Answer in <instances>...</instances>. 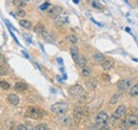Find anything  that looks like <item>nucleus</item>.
Returning <instances> with one entry per match:
<instances>
[{"mask_svg":"<svg viewBox=\"0 0 138 130\" xmlns=\"http://www.w3.org/2000/svg\"><path fill=\"white\" fill-rule=\"evenodd\" d=\"M60 123L62 126H70L71 125V118L68 115H64L60 118Z\"/></svg>","mask_w":138,"mask_h":130,"instance_id":"f3484780","label":"nucleus"},{"mask_svg":"<svg viewBox=\"0 0 138 130\" xmlns=\"http://www.w3.org/2000/svg\"><path fill=\"white\" fill-rule=\"evenodd\" d=\"M119 96H120L119 94H115L114 96H113L112 99H110V101H109V105H115V104H116V103L119 101Z\"/></svg>","mask_w":138,"mask_h":130,"instance_id":"bb28decb","label":"nucleus"},{"mask_svg":"<svg viewBox=\"0 0 138 130\" xmlns=\"http://www.w3.org/2000/svg\"><path fill=\"white\" fill-rule=\"evenodd\" d=\"M35 130H48L49 129V126L47 124H45V123H43V124H38L36 125L34 127Z\"/></svg>","mask_w":138,"mask_h":130,"instance_id":"b1692460","label":"nucleus"},{"mask_svg":"<svg viewBox=\"0 0 138 130\" xmlns=\"http://www.w3.org/2000/svg\"><path fill=\"white\" fill-rule=\"evenodd\" d=\"M101 63V67H102L104 70H106V71L113 69L115 66V61L113 60L112 58H105L102 63Z\"/></svg>","mask_w":138,"mask_h":130,"instance_id":"9b49d317","label":"nucleus"},{"mask_svg":"<svg viewBox=\"0 0 138 130\" xmlns=\"http://www.w3.org/2000/svg\"><path fill=\"white\" fill-rule=\"evenodd\" d=\"M88 3L91 8H94L95 10H102L104 8L103 4L100 2V0H88Z\"/></svg>","mask_w":138,"mask_h":130,"instance_id":"ddd939ff","label":"nucleus"},{"mask_svg":"<svg viewBox=\"0 0 138 130\" xmlns=\"http://www.w3.org/2000/svg\"><path fill=\"white\" fill-rule=\"evenodd\" d=\"M128 94H130V96H132V97L138 96V84L131 87L130 91H128Z\"/></svg>","mask_w":138,"mask_h":130,"instance_id":"a211bd4d","label":"nucleus"},{"mask_svg":"<svg viewBox=\"0 0 138 130\" xmlns=\"http://www.w3.org/2000/svg\"><path fill=\"white\" fill-rule=\"evenodd\" d=\"M133 85V81L131 78H125V79H122L118 83L117 85V88L120 92H124L126 90H130V88Z\"/></svg>","mask_w":138,"mask_h":130,"instance_id":"39448f33","label":"nucleus"},{"mask_svg":"<svg viewBox=\"0 0 138 130\" xmlns=\"http://www.w3.org/2000/svg\"><path fill=\"white\" fill-rule=\"evenodd\" d=\"M8 101H9V103H10L11 105L16 106V105H18V103H19V97H18V95L12 93V94H10L8 96Z\"/></svg>","mask_w":138,"mask_h":130,"instance_id":"2eb2a0df","label":"nucleus"},{"mask_svg":"<svg viewBox=\"0 0 138 130\" xmlns=\"http://www.w3.org/2000/svg\"><path fill=\"white\" fill-rule=\"evenodd\" d=\"M86 63H87L86 57H85V56H80V58H79L76 65H78L80 68H84V67H86Z\"/></svg>","mask_w":138,"mask_h":130,"instance_id":"6ab92c4d","label":"nucleus"},{"mask_svg":"<svg viewBox=\"0 0 138 130\" xmlns=\"http://www.w3.org/2000/svg\"><path fill=\"white\" fill-rule=\"evenodd\" d=\"M45 111L40 108H37V107H33L30 106L27 108L26 111V116L30 118H33V120H38V118H43L45 116Z\"/></svg>","mask_w":138,"mask_h":130,"instance_id":"f257e3e1","label":"nucleus"},{"mask_svg":"<svg viewBox=\"0 0 138 130\" xmlns=\"http://www.w3.org/2000/svg\"><path fill=\"white\" fill-rule=\"evenodd\" d=\"M40 35H42V37L44 38L46 41H49V42H53V40H54V37L51 35L50 33H49L48 31H46V30H44V31L40 33Z\"/></svg>","mask_w":138,"mask_h":130,"instance_id":"dca6fc26","label":"nucleus"},{"mask_svg":"<svg viewBox=\"0 0 138 130\" xmlns=\"http://www.w3.org/2000/svg\"><path fill=\"white\" fill-rule=\"evenodd\" d=\"M92 58H94V60L96 61V63H102L104 59H105V57H104V55H103L102 53H96V54H94Z\"/></svg>","mask_w":138,"mask_h":130,"instance_id":"aec40b11","label":"nucleus"},{"mask_svg":"<svg viewBox=\"0 0 138 130\" xmlns=\"http://www.w3.org/2000/svg\"><path fill=\"white\" fill-rule=\"evenodd\" d=\"M21 54H22V55H24L26 58H30V57H29V55H28V53H27L26 51H24V50H21Z\"/></svg>","mask_w":138,"mask_h":130,"instance_id":"f704fd0d","label":"nucleus"},{"mask_svg":"<svg viewBox=\"0 0 138 130\" xmlns=\"http://www.w3.org/2000/svg\"><path fill=\"white\" fill-rule=\"evenodd\" d=\"M17 129L18 130H29L30 128H29V127H27V126H24V125H18Z\"/></svg>","mask_w":138,"mask_h":130,"instance_id":"473e14b6","label":"nucleus"},{"mask_svg":"<svg viewBox=\"0 0 138 130\" xmlns=\"http://www.w3.org/2000/svg\"><path fill=\"white\" fill-rule=\"evenodd\" d=\"M136 3H137V5H138V0H136Z\"/></svg>","mask_w":138,"mask_h":130,"instance_id":"ea45409f","label":"nucleus"},{"mask_svg":"<svg viewBox=\"0 0 138 130\" xmlns=\"http://www.w3.org/2000/svg\"><path fill=\"white\" fill-rule=\"evenodd\" d=\"M44 30H45V27H44V23H43V22H38L34 28H33V31H34L35 33H42Z\"/></svg>","mask_w":138,"mask_h":130,"instance_id":"4be33fe9","label":"nucleus"},{"mask_svg":"<svg viewBox=\"0 0 138 130\" xmlns=\"http://www.w3.org/2000/svg\"><path fill=\"white\" fill-rule=\"evenodd\" d=\"M125 113H126V107L124 106V105H121V106H119L118 108L116 109V111L113 113L112 120H119V118L123 117V116L125 115Z\"/></svg>","mask_w":138,"mask_h":130,"instance_id":"6e6552de","label":"nucleus"},{"mask_svg":"<svg viewBox=\"0 0 138 130\" xmlns=\"http://www.w3.org/2000/svg\"><path fill=\"white\" fill-rule=\"evenodd\" d=\"M14 88H15V90H16V91H20V92H22V91H26L27 89L29 88V86L27 85L26 83L17 81V83L14 85Z\"/></svg>","mask_w":138,"mask_h":130,"instance_id":"4468645a","label":"nucleus"},{"mask_svg":"<svg viewBox=\"0 0 138 130\" xmlns=\"http://www.w3.org/2000/svg\"><path fill=\"white\" fill-rule=\"evenodd\" d=\"M83 115V108L80 106H76L73 110V120L76 124H79Z\"/></svg>","mask_w":138,"mask_h":130,"instance_id":"9d476101","label":"nucleus"},{"mask_svg":"<svg viewBox=\"0 0 138 130\" xmlns=\"http://www.w3.org/2000/svg\"><path fill=\"white\" fill-rule=\"evenodd\" d=\"M16 15L17 16H19V17H24L26 16V12H24L22 9H19L18 8V10L16 11Z\"/></svg>","mask_w":138,"mask_h":130,"instance_id":"7c9ffc66","label":"nucleus"},{"mask_svg":"<svg viewBox=\"0 0 138 130\" xmlns=\"http://www.w3.org/2000/svg\"><path fill=\"white\" fill-rule=\"evenodd\" d=\"M68 23V14L64 13V14H61L56 19H54V24L57 27L64 26V24Z\"/></svg>","mask_w":138,"mask_h":130,"instance_id":"1a4fd4ad","label":"nucleus"},{"mask_svg":"<svg viewBox=\"0 0 138 130\" xmlns=\"http://www.w3.org/2000/svg\"><path fill=\"white\" fill-rule=\"evenodd\" d=\"M138 125V115L131 114L128 115L123 121H122V128H131Z\"/></svg>","mask_w":138,"mask_h":130,"instance_id":"7ed1b4c3","label":"nucleus"},{"mask_svg":"<svg viewBox=\"0 0 138 130\" xmlns=\"http://www.w3.org/2000/svg\"><path fill=\"white\" fill-rule=\"evenodd\" d=\"M102 79L104 81H109L110 77H109V75H108L107 73H103V74H102Z\"/></svg>","mask_w":138,"mask_h":130,"instance_id":"2f4dec72","label":"nucleus"},{"mask_svg":"<svg viewBox=\"0 0 138 130\" xmlns=\"http://www.w3.org/2000/svg\"><path fill=\"white\" fill-rule=\"evenodd\" d=\"M90 74H91V71H90V69L87 67H84V68H82V75L83 76H85V77H88V76H90Z\"/></svg>","mask_w":138,"mask_h":130,"instance_id":"393cba45","label":"nucleus"},{"mask_svg":"<svg viewBox=\"0 0 138 130\" xmlns=\"http://www.w3.org/2000/svg\"><path fill=\"white\" fill-rule=\"evenodd\" d=\"M69 106L65 103H56V104H53L51 106L50 110L54 114H57V115H63L68 111Z\"/></svg>","mask_w":138,"mask_h":130,"instance_id":"f03ea898","label":"nucleus"},{"mask_svg":"<svg viewBox=\"0 0 138 130\" xmlns=\"http://www.w3.org/2000/svg\"><path fill=\"white\" fill-rule=\"evenodd\" d=\"M19 24L22 27V28H24V29H31L32 28V23H31L29 20H24V19H21L19 21Z\"/></svg>","mask_w":138,"mask_h":130,"instance_id":"412c9836","label":"nucleus"},{"mask_svg":"<svg viewBox=\"0 0 138 130\" xmlns=\"http://www.w3.org/2000/svg\"><path fill=\"white\" fill-rule=\"evenodd\" d=\"M22 36H24V37L26 38V40H27L28 42H32V38H31V36H29L28 34H24Z\"/></svg>","mask_w":138,"mask_h":130,"instance_id":"72a5a7b5","label":"nucleus"},{"mask_svg":"<svg viewBox=\"0 0 138 130\" xmlns=\"http://www.w3.org/2000/svg\"><path fill=\"white\" fill-rule=\"evenodd\" d=\"M87 85H88V87H89V88H91V89L96 88V86H97V79L94 78V79H91V81H89L87 83Z\"/></svg>","mask_w":138,"mask_h":130,"instance_id":"c85d7f7f","label":"nucleus"},{"mask_svg":"<svg viewBox=\"0 0 138 130\" xmlns=\"http://www.w3.org/2000/svg\"><path fill=\"white\" fill-rule=\"evenodd\" d=\"M72 1H73L74 3H79V0H72Z\"/></svg>","mask_w":138,"mask_h":130,"instance_id":"4c0bfd02","label":"nucleus"},{"mask_svg":"<svg viewBox=\"0 0 138 130\" xmlns=\"http://www.w3.org/2000/svg\"><path fill=\"white\" fill-rule=\"evenodd\" d=\"M125 31H128V32H130V31H131V29H130V28H125Z\"/></svg>","mask_w":138,"mask_h":130,"instance_id":"58836bf2","label":"nucleus"},{"mask_svg":"<svg viewBox=\"0 0 138 130\" xmlns=\"http://www.w3.org/2000/svg\"><path fill=\"white\" fill-rule=\"evenodd\" d=\"M13 5L16 8H21V6L26 5V2L24 0H13Z\"/></svg>","mask_w":138,"mask_h":130,"instance_id":"5701e85b","label":"nucleus"},{"mask_svg":"<svg viewBox=\"0 0 138 130\" xmlns=\"http://www.w3.org/2000/svg\"><path fill=\"white\" fill-rule=\"evenodd\" d=\"M49 8H50V4H49V2H45V3H43L42 5L39 6V10L40 11H45V10H48Z\"/></svg>","mask_w":138,"mask_h":130,"instance_id":"c756f323","label":"nucleus"},{"mask_svg":"<svg viewBox=\"0 0 138 130\" xmlns=\"http://www.w3.org/2000/svg\"><path fill=\"white\" fill-rule=\"evenodd\" d=\"M0 58H1V66H4V57H3L2 54H1V57H0Z\"/></svg>","mask_w":138,"mask_h":130,"instance_id":"c9c22d12","label":"nucleus"},{"mask_svg":"<svg viewBox=\"0 0 138 130\" xmlns=\"http://www.w3.org/2000/svg\"><path fill=\"white\" fill-rule=\"evenodd\" d=\"M108 121V114L105 112V111H101V112L98 113L96 117V126L97 129H103L105 127L106 123Z\"/></svg>","mask_w":138,"mask_h":130,"instance_id":"20e7f679","label":"nucleus"},{"mask_svg":"<svg viewBox=\"0 0 138 130\" xmlns=\"http://www.w3.org/2000/svg\"><path fill=\"white\" fill-rule=\"evenodd\" d=\"M0 86H1V88L3 89V90H8V89L10 88V84H9L8 81H0Z\"/></svg>","mask_w":138,"mask_h":130,"instance_id":"cd10ccee","label":"nucleus"},{"mask_svg":"<svg viewBox=\"0 0 138 130\" xmlns=\"http://www.w3.org/2000/svg\"><path fill=\"white\" fill-rule=\"evenodd\" d=\"M63 12V9L62 6H58V5H52L48 9V16L52 19H56Z\"/></svg>","mask_w":138,"mask_h":130,"instance_id":"423d86ee","label":"nucleus"},{"mask_svg":"<svg viewBox=\"0 0 138 130\" xmlns=\"http://www.w3.org/2000/svg\"><path fill=\"white\" fill-rule=\"evenodd\" d=\"M57 60H58V63H61V65H63V60H62V59H61V58H58V59H57Z\"/></svg>","mask_w":138,"mask_h":130,"instance_id":"e433bc0d","label":"nucleus"},{"mask_svg":"<svg viewBox=\"0 0 138 130\" xmlns=\"http://www.w3.org/2000/svg\"><path fill=\"white\" fill-rule=\"evenodd\" d=\"M67 40H68L70 43H72V45H76V43L78 42V37H76V35H69L68 37H67Z\"/></svg>","mask_w":138,"mask_h":130,"instance_id":"a878e982","label":"nucleus"},{"mask_svg":"<svg viewBox=\"0 0 138 130\" xmlns=\"http://www.w3.org/2000/svg\"><path fill=\"white\" fill-rule=\"evenodd\" d=\"M70 54H71V57L73 59L74 63H78L79 58H80V54H79V49L76 47V45H72L70 48Z\"/></svg>","mask_w":138,"mask_h":130,"instance_id":"f8f14e48","label":"nucleus"},{"mask_svg":"<svg viewBox=\"0 0 138 130\" xmlns=\"http://www.w3.org/2000/svg\"><path fill=\"white\" fill-rule=\"evenodd\" d=\"M69 93L74 97H80L84 93V89L81 85H74L69 88Z\"/></svg>","mask_w":138,"mask_h":130,"instance_id":"0eeeda50","label":"nucleus"}]
</instances>
